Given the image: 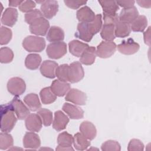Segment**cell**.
<instances>
[{
    "label": "cell",
    "instance_id": "obj_40",
    "mask_svg": "<svg viewBox=\"0 0 151 151\" xmlns=\"http://www.w3.org/2000/svg\"><path fill=\"white\" fill-rule=\"evenodd\" d=\"M101 149L103 151H119L121 150V147L117 141L109 140L102 144Z\"/></svg>",
    "mask_w": 151,
    "mask_h": 151
},
{
    "label": "cell",
    "instance_id": "obj_38",
    "mask_svg": "<svg viewBox=\"0 0 151 151\" xmlns=\"http://www.w3.org/2000/svg\"><path fill=\"white\" fill-rule=\"evenodd\" d=\"M69 65L67 64H61L58 65L55 70V76L58 78V80L67 82L68 81V70Z\"/></svg>",
    "mask_w": 151,
    "mask_h": 151
},
{
    "label": "cell",
    "instance_id": "obj_16",
    "mask_svg": "<svg viewBox=\"0 0 151 151\" xmlns=\"http://www.w3.org/2000/svg\"><path fill=\"white\" fill-rule=\"evenodd\" d=\"M23 145L25 148L37 149L41 145L39 136L32 132H27L23 138Z\"/></svg>",
    "mask_w": 151,
    "mask_h": 151
},
{
    "label": "cell",
    "instance_id": "obj_28",
    "mask_svg": "<svg viewBox=\"0 0 151 151\" xmlns=\"http://www.w3.org/2000/svg\"><path fill=\"white\" fill-rule=\"evenodd\" d=\"M73 144L76 150H84L90 146L91 143L81 133H77L73 137Z\"/></svg>",
    "mask_w": 151,
    "mask_h": 151
},
{
    "label": "cell",
    "instance_id": "obj_20",
    "mask_svg": "<svg viewBox=\"0 0 151 151\" xmlns=\"http://www.w3.org/2000/svg\"><path fill=\"white\" fill-rule=\"evenodd\" d=\"M50 87L53 93L58 97L65 96L70 90V85L69 83L61 81L59 80H54L52 82Z\"/></svg>",
    "mask_w": 151,
    "mask_h": 151
},
{
    "label": "cell",
    "instance_id": "obj_4",
    "mask_svg": "<svg viewBox=\"0 0 151 151\" xmlns=\"http://www.w3.org/2000/svg\"><path fill=\"white\" fill-rule=\"evenodd\" d=\"M46 52L52 59H59L67 53V45L64 42H52L47 45Z\"/></svg>",
    "mask_w": 151,
    "mask_h": 151
},
{
    "label": "cell",
    "instance_id": "obj_15",
    "mask_svg": "<svg viewBox=\"0 0 151 151\" xmlns=\"http://www.w3.org/2000/svg\"><path fill=\"white\" fill-rule=\"evenodd\" d=\"M11 102L13 105L15 114L18 119L23 120L30 114L28 108L18 97H14Z\"/></svg>",
    "mask_w": 151,
    "mask_h": 151
},
{
    "label": "cell",
    "instance_id": "obj_12",
    "mask_svg": "<svg viewBox=\"0 0 151 151\" xmlns=\"http://www.w3.org/2000/svg\"><path fill=\"white\" fill-rule=\"evenodd\" d=\"M58 147L56 150H73L72 144L73 143V137L67 132L59 134L57 138Z\"/></svg>",
    "mask_w": 151,
    "mask_h": 151
},
{
    "label": "cell",
    "instance_id": "obj_36",
    "mask_svg": "<svg viewBox=\"0 0 151 151\" xmlns=\"http://www.w3.org/2000/svg\"><path fill=\"white\" fill-rule=\"evenodd\" d=\"M37 114L41 117L42 123L45 126H49L52 123V113L47 109H40Z\"/></svg>",
    "mask_w": 151,
    "mask_h": 151
},
{
    "label": "cell",
    "instance_id": "obj_47",
    "mask_svg": "<svg viewBox=\"0 0 151 151\" xmlns=\"http://www.w3.org/2000/svg\"><path fill=\"white\" fill-rule=\"evenodd\" d=\"M150 27L148 28V29L144 32V41L145 43L149 46L150 45Z\"/></svg>",
    "mask_w": 151,
    "mask_h": 151
},
{
    "label": "cell",
    "instance_id": "obj_23",
    "mask_svg": "<svg viewBox=\"0 0 151 151\" xmlns=\"http://www.w3.org/2000/svg\"><path fill=\"white\" fill-rule=\"evenodd\" d=\"M76 17L80 22H91L94 19L96 15L91 8L84 6L77 11Z\"/></svg>",
    "mask_w": 151,
    "mask_h": 151
},
{
    "label": "cell",
    "instance_id": "obj_41",
    "mask_svg": "<svg viewBox=\"0 0 151 151\" xmlns=\"http://www.w3.org/2000/svg\"><path fill=\"white\" fill-rule=\"evenodd\" d=\"M44 17L41 11L39 9H35L32 11H31L29 12H27L25 15V22L30 25L34 21H35L38 18H40L41 17Z\"/></svg>",
    "mask_w": 151,
    "mask_h": 151
},
{
    "label": "cell",
    "instance_id": "obj_43",
    "mask_svg": "<svg viewBox=\"0 0 151 151\" xmlns=\"http://www.w3.org/2000/svg\"><path fill=\"white\" fill-rule=\"evenodd\" d=\"M36 6V4L32 1H24L19 6V9L22 12H29Z\"/></svg>",
    "mask_w": 151,
    "mask_h": 151
},
{
    "label": "cell",
    "instance_id": "obj_37",
    "mask_svg": "<svg viewBox=\"0 0 151 151\" xmlns=\"http://www.w3.org/2000/svg\"><path fill=\"white\" fill-rule=\"evenodd\" d=\"M14 58V52L8 47H2L0 50V61L1 63H9Z\"/></svg>",
    "mask_w": 151,
    "mask_h": 151
},
{
    "label": "cell",
    "instance_id": "obj_14",
    "mask_svg": "<svg viewBox=\"0 0 151 151\" xmlns=\"http://www.w3.org/2000/svg\"><path fill=\"white\" fill-rule=\"evenodd\" d=\"M58 64L53 61L45 60L40 66V72L41 74L48 78H54L55 77V70Z\"/></svg>",
    "mask_w": 151,
    "mask_h": 151
},
{
    "label": "cell",
    "instance_id": "obj_22",
    "mask_svg": "<svg viewBox=\"0 0 151 151\" xmlns=\"http://www.w3.org/2000/svg\"><path fill=\"white\" fill-rule=\"evenodd\" d=\"M81 133L88 140H93L97 134V130L95 126L90 122L84 121L80 126Z\"/></svg>",
    "mask_w": 151,
    "mask_h": 151
},
{
    "label": "cell",
    "instance_id": "obj_1",
    "mask_svg": "<svg viewBox=\"0 0 151 151\" xmlns=\"http://www.w3.org/2000/svg\"><path fill=\"white\" fill-rule=\"evenodd\" d=\"M101 27V15L97 14L94 19L91 22H79L75 36L83 41L90 42L93 36L100 31Z\"/></svg>",
    "mask_w": 151,
    "mask_h": 151
},
{
    "label": "cell",
    "instance_id": "obj_24",
    "mask_svg": "<svg viewBox=\"0 0 151 151\" xmlns=\"http://www.w3.org/2000/svg\"><path fill=\"white\" fill-rule=\"evenodd\" d=\"M88 47L89 45L87 44L76 40H72L68 44L70 52L77 57H80L84 51Z\"/></svg>",
    "mask_w": 151,
    "mask_h": 151
},
{
    "label": "cell",
    "instance_id": "obj_39",
    "mask_svg": "<svg viewBox=\"0 0 151 151\" xmlns=\"http://www.w3.org/2000/svg\"><path fill=\"white\" fill-rule=\"evenodd\" d=\"M12 36V31L5 27L1 26L0 28V44H7L11 40Z\"/></svg>",
    "mask_w": 151,
    "mask_h": 151
},
{
    "label": "cell",
    "instance_id": "obj_3",
    "mask_svg": "<svg viewBox=\"0 0 151 151\" xmlns=\"http://www.w3.org/2000/svg\"><path fill=\"white\" fill-rule=\"evenodd\" d=\"M24 48L28 52H41L45 47V41L44 38L29 35L22 41Z\"/></svg>",
    "mask_w": 151,
    "mask_h": 151
},
{
    "label": "cell",
    "instance_id": "obj_45",
    "mask_svg": "<svg viewBox=\"0 0 151 151\" xmlns=\"http://www.w3.org/2000/svg\"><path fill=\"white\" fill-rule=\"evenodd\" d=\"M64 2L66 6L73 9H77L78 8H80L81 6L87 4V1H65V0L64 1Z\"/></svg>",
    "mask_w": 151,
    "mask_h": 151
},
{
    "label": "cell",
    "instance_id": "obj_13",
    "mask_svg": "<svg viewBox=\"0 0 151 151\" xmlns=\"http://www.w3.org/2000/svg\"><path fill=\"white\" fill-rule=\"evenodd\" d=\"M25 127L29 131L38 132L41 129L42 122L38 114H29L25 118Z\"/></svg>",
    "mask_w": 151,
    "mask_h": 151
},
{
    "label": "cell",
    "instance_id": "obj_25",
    "mask_svg": "<svg viewBox=\"0 0 151 151\" xmlns=\"http://www.w3.org/2000/svg\"><path fill=\"white\" fill-rule=\"evenodd\" d=\"M46 38L51 42H61L64 38V31L60 27L52 26L47 32Z\"/></svg>",
    "mask_w": 151,
    "mask_h": 151
},
{
    "label": "cell",
    "instance_id": "obj_2",
    "mask_svg": "<svg viewBox=\"0 0 151 151\" xmlns=\"http://www.w3.org/2000/svg\"><path fill=\"white\" fill-rule=\"evenodd\" d=\"M11 102L1 106V130L2 132H10L14 127L17 118Z\"/></svg>",
    "mask_w": 151,
    "mask_h": 151
},
{
    "label": "cell",
    "instance_id": "obj_19",
    "mask_svg": "<svg viewBox=\"0 0 151 151\" xmlns=\"http://www.w3.org/2000/svg\"><path fill=\"white\" fill-rule=\"evenodd\" d=\"M68 122L69 119L63 112L60 110H58L54 113L52 127L55 130L60 132L64 130L66 127Z\"/></svg>",
    "mask_w": 151,
    "mask_h": 151
},
{
    "label": "cell",
    "instance_id": "obj_32",
    "mask_svg": "<svg viewBox=\"0 0 151 151\" xmlns=\"http://www.w3.org/2000/svg\"><path fill=\"white\" fill-rule=\"evenodd\" d=\"M40 96L41 101L44 104H51L57 99V96L53 93L50 87L42 88L40 93Z\"/></svg>",
    "mask_w": 151,
    "mask_h": 151
},
{
    "label": "cell",
    "instance_id": "obj_9",
    "mask_svg": "<svg viewBox=\"0 0 151 151\" xmlns=\"http://www.w3.org/2000/svg\"><path fill=\"white\" fill-rule=\"evenodd\" d=\"M65 100L77 105L83 106L86 104L87 96L84 92L78 89L72 88L67 93Z\"/></svg>",
    "mask_w": 151,
    "mask_h": 151
},
{
    "label": "cell",
    "instance_id": "obj_6",
    "mask_svg": "<svg viewBox=\"0 0 151 151\" xmlns=\"http://www.w3.org/2000/svg\"><path fill=\"white\" fill-rule=\"evenodd\" d=\"M84 76L83 68L79 61L70 64L68 70V79L71 83H75L81 80Z\"/></svg>",
    "mask_w": 151,
    "mask_h": 151
},
{
    "label": "cell",
    "instance_id": "obj_7",
    "mask_svg": "<svg viewBox=\"0 0 151 151\" xmlns=\"http://www.w3.org/2000/svg\"><path fill=\"white\" fill-rule=\"evenodd\" d=\"M116 44L113 41H103L97 47L96 54L101 58L110 57L116 51Z\"/></svg>",
    "mask_w": 151,
    "mask_h": 151
},
{
    "label": "cell",
    "instance_id": "obj_18",
    "mask_svg": "<svg viewBox=\"0 0 151 151\" xmlns=\"http://www.w3.org/2000/svg\"><path fill=\"white\" fill-rule=\"evenodd\" d=\"M138 16L139 12L133 6L128 8H123L119 15V19L120 21L130 24Z\"/></svg>",
    "mask_w": 151,
    "mask_h": 151
},
{
    "label": "cell",
    "instance_id": "obj_17",
    "mask_svg": "<svg viewBox=\"0 0 151 151\" xmlns=\"http://www.w3.org/2000/svg\"><path fill=\"white\" fill-rule=\"evenodd\" d=\"M18 15V11L15 8H7L2 15L1 22L5 25L13 27L17 21Z\"/></svg>",
    "mask_w": 151,
    "mask_h": 151
},
{
    "label": "cell",
    "instance_id": "obj_49",
    "mask_svg": "<svg viewBox=\"0 0 151 151\" xmlns=\"http://www.w3.org/2000/svg\"><path fill=\"white\" fill-rule=\"evenodd\" d=\"M24 1H9V6L16 7L17 6H19Z\"/></svg>",
    "mask_w": 151,
    "mask_h": 151
},
{
    "label": "cell",
    "instance_id": "obj_31",
    "mask_svg": "<svg viewBox=\"0 0 151 151\" xmlns=\"http://www.w3.org/2000/svg\"><path fill=\"white\" fill-rule=\"evenodd\" d=\"M41 62V57L38 54H28L25 60V65L29 69L34 70L38 68Z\"/></svg>",
    "mask_w": 151,
    "mask_h": 151
},
{
    "label": "cell",
    "instance_id": "obj_33",
    "mask_svg": "<svg viewBox=\"0 0 151 151\" xmlns=\"http://www.w3.org/2000/svg\"><path fill=\"white\" fill-rule=\"evenodd\" d=\"M130 25L133 31L143 32L147 25V18L145 15H139Z\"/></svg>",
    "mask_w": 151,
    "mask_h": 151
},
{
    "label": "cell",
    "instance_id": "obj_35",
    "mask_svg": "<svg viewBox=\"0 0 151 151\" xmlns=\"http://www.w3.org/2000/svg\"><path fill=\"white\" fill-rule=\"evenodd\" d=\"M13 145V138L7 132H2L0 134V149L6 150Z\"/></svg>",
    "mask_w": 151,
    "mask_h": 151
},
{
    "label": "cell",
    "instance_id": "obj_10",
    "mask_svg": "<svg viewBox=\"0 0 151 151\" xmlns=\"http://www.w3.org/2000/svg\"><path fill=\"white\" fill-rule=\"evenodd\" d=\"M117 48L119 51L123 54L132 55L138 51L140 45L132 38H129L126 40H123L117 45Z\"/></svg>",
    "mask_w": 151,
    "mask_h": 151
},
{
    "label": "cell",
    "instance_id": "obj_27",
    "mask_svg": "<svg viewBox=\"0 0 151 151\" xmlns=\"http://www.w3.org/2000/svg\"><path fill=\"white\" fill-rule=\"evenodd\" d=\"M24 101L32 111H35L41 109V104L40 101L38 96L35 93H29L24 98Z\"/></svg>",
    "mask_w": 151,
    "mask_h": 151
},
{
    "label": "cell",
    "instance_id": "obj_42",
    "mask_svg": "<svg viewBox=\"0 0 151 151\" xmlns=\"http://www.w3.org/2000/svg\"><path fill=\"white\" fill-rule=\"evenodd\" d=\"M144 149L143 143L139 139H133L130 140L127 146V150L129 151L139 150L142 151Z\"/></svg>",
    "mask_w": 151,
    "mask_h": 151
},
{
    "label": "cell",
    "instance_id": "obj_30",
    "mask_svg": "<svg viewBox=\"0 0 151 151\" xmlns=\"http://www.w3.org/2000/svg\"><path fill=\"white\" fill-rule=\"evenodd\" d=\"M114 24L104 23L100 32L101 38L107 41H113L116 37L114 34Z\"/></svg>",
    "mask_w": 151,
    "mask_h": 151
},
{
    "label": "cell",
    "instance_id": "obj_44",
    "mask_svg": "<svg viewBox=\"0 0 151 151\" xmlns=\"http://www.w3.org/2000/svg\"><path fill=\"white\" fill-rule=\"evenodd\" d=\"M103 19L104 23L106 24H113L116 25V24L119 21V15L117 14H107L103 13Z\"/></svg>",
    "mask_w": 151,
    "mask_h": 151
},
{
    "label": "cell",
    "instance_id": "obj_48",
    "mask_svg": "<svg viewBox=\"0 0 151 151\" xmlns=\"http://www.w3.org/2000/svg\"><path fill=\"white\" fill-rule=\"evenodd\" d=\"M137 3L139 4V6L143 8H149L151 6L150 1H137Z\"/></svg>",
    "mask_w": 151,
    "mask_h": 151
},
{
    "label": "cell",
    "instance_id": "obj_11",
    "mask_svg": "<svg viewBox=\"0 0 151 151\" xmlns=\"http://www.w3.org/2000/svg\"><path fill=\"white\" fill-rule=\"evenodd\" d=\"M58 11V4L57 1H44L41 5V11L46 19H51L54 17Z\"/></svg>",
    "mask_w": 151,
    "mask_h": 151
},
{
    "label": "cell",
    "instance_id": "obj_26",
    "mask_svg": "<svg viewBox=\"0 0 151 151\" xmlns=\"http://www.w3.org/2000/svg\"><path fill=\"white\" fill-rule=\"evenodd\" d=\"M96 55V50L95 47L93 46L88 47L81 55L80 61L84 65H91L95 61Z\"/></svg>",
    "mask_w": 151,
    "mask_h": 151
},
{
    "label": "cell",
    "instance_id": "obj_8",
    "mask_svg": "<svg viewBox=\"0 0 151 151\" xmlns=\"http://www.w3.org/2000/svg\"><path fill=\"white\" fill-rule=\"evenodd\" d=\"M49 28L50 23L44 17L38 18L29 25L30 32L37 35H45Z\"/></svg>",
    "mask_w": 151,
    "mask_h": 151
},
{
    "label": "cell",
    "instance_id": "obj_5",
    "mask_svg": "<svg viewBox=\"0 0 151 151\" xmlns=\"http://www.w3.org/2000/svg\"><path fill=\"white\" fill-rule=\"evenodd\" d=\"M7 89L11 94L15 96H19L25 91V83L20 77H12L7 83Z\"/></svg>",
    "mask_w": 151,
    "mask_h": 151
},
{
    "label": "cell",
    "instance_id": "obj_21",
    "mask_svg": "<svg viewBox=\"0 0 151 151\" xmlns=\"http://www.w3.org/2000/svg\"><path fill=\"white\" fill-rule=\"evenodd\" d=\"M62 109L71 119H80L84 117V111L80 107L72 104L65 103Z\"/></svg>",
    "mask_w": 151,
    "mask_h": 151
},
{
    "label": "cell",
    "instance_id": "obj_46",
    "mask_svg": "<svg viewBox=\"0 0 151 151\" xmlns=\"http://www.w3.org/2000/svg\"><path fill=\"white\" fill-rule=\"evenodd\" d=\"M118 5L124 8H128L134 6V1H116Z\"/></svg>",
    "mask_w": 151,
    "mask_h": 151
},
{
    "label": "cell",
    "instance_id": "obj_29",
    "mask_svg": "<svg viewBox=\"0 0 151 151\" xmlns=\"http://www.w3.org/2000/svg\"><path fill=\"white\" fill-rule=\"evenodd\" d=\"M131 32L130 25L119 21L115 25L114 34L118 38H124L128 37Z\"/></svg>",
    "mask_w": 151,
    "mask_h": 151
},
{
    "label": "cell",
    "instance_id": "obj_34",
    "mask_svg": "<svg viewBox=\"0 0 151 151\" xmlns=\"http://www.w3.org/2000/svg\"><path fill=\"white\" fill-rule=\"evenodd\" d=\"M103 13L107 14H116V12L119 9V6L115 1H99Z\"/></svg>",
    "mask_w": 151,
    "mask_h": 151
}]
</instances>
